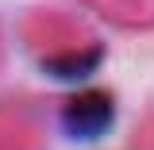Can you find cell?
<instances>
[{
  "label": "cell",
  "instance_id": "obj_4",
  "mask_svg": "<svg viewBox=\"0 0 154 150\" xmlns=\"http://www.w3.org/2000/svg\"><path fill=\"white\" fill-rule=\"evenodd\" d=\"M139 146H143V150H154V115L146 119V127H143V135H139Z\"/></svg>",
  "mask_w": 154,
  "mask_h": 150
},
{
  "label": "cell",
  "instance_id": "obj_3",
  "mask_svg": "<svg viewBox=\"0 0 154 150\" xmlns=\"http://www.w3.org/2000/svg\"><path fill=\"white\" fill-rule=\"evenodd\" d=\"M96 16L112 19L119 27H154V0H81Z\"/></svg>",
  "mask_w": 154,
  "mask_h": 150
},
{
  "label": "cell",
  "instance_id": "obj_2",
  "mask_svg": "<svg viewBox=\"0 0 154 150\" xmlns=\"http://www.w3.org/2000/svg\"><path fill=\"white\" fill-rule=\"evenodd\" d=\"M0 150H46L42 119L31 104H0Z\"/></svg>",
  "mask_w": 154,
  "mask_h": 150
},
{
  "label": "cell",
  "instance_id": "obj_1",
  "mask_svg": "<svg viewBox=\"0 0 154 150\" xmlns=\"http://www.w3.org/2000/svg\"><path fill=\"white\" fill-rule=\"evenodd\" d=\"M19 35L27 42V50L54 73L89 69L100 54L96 35L62 8H31L19 19Z\"/></svg>",
  "mask_w": 154,
  "mask_h": 150
}]
</instances>
